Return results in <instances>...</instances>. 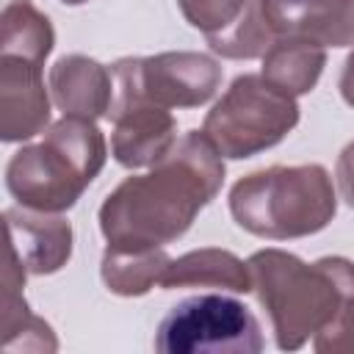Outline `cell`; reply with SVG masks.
<instances>
[{
	"label": "cell",
	"instance_id": "20",
	"mask_svg": "<svg viewBox=\"0 0 354 354\" xmlns=\"http://www.w3.org/2000/svg\"><path fill=\"white\" fill-rule=\"evenodd\" d=\"M177 3L188 25L202 30L205 36L227 30L246 8V0H177Z\"/></svg>",
	"mask_w": 354,
	"mask_h": 354
},
{
	"label": "cell",
	"instance_id": "23",
	"mask_svg": "<svg viewBox=\"0 0 354 354\" xmlns=\"http://www.w3.org/2000/svg\"><path fill=\"white\" fill-rule=\"evenodd\" d=\"M61 3H66V6H80V3H88V0H61Z\"/></svg>",
	"mask_w": 354,
	"mask_h": 354
},
{
	"label": "cell",
	"instance_id": "19",
	"mask_svg": "<svg viewBox=\"0 0 354 354\" xmlns=\"http://www.w3.org/2000/svg\"><path fill=\"white\" fill-rule=\"evenodd\" d=\"M207 44L213 53L224 58H263L266 50L274 44V39L260 17L257 0H246L243 14L227 30L207 36Z\"/></svg>",
	"mask_w": 354,
	"mask_h": 354
},
{
	"label": "cell",
	"instance_id": "8",
	"mask_svg": "<svg viewBox=\"0 0 354 354\" xmlns=\"http://www.w3.org/2000/svg\"><path fill=\"white\" fill-rule=\"evenodd\" d=\"M271 39H301L321 47L354 44V0H257Z\"/></svg>",
	"mask_w": 354,
	"mask_h": 354
},
{
	"label": "cell",
	"instance_id": "6",
	"mask_svg": "<svg viewBox=\"0 0 354 354\" xmlns=\"http://www.w3.org/2000/svg\"><path fill=\"white\" fill-rule=\"evenodd\" d=\"M263 346L257 318L224 293L183 299L155 332V351L160 354H257Z\"/></svg>",
	"mask_w": 354,
	"mask_h": 354
},
{
	"label": "cell",
	"instance_id": "18",
	"mask_svg": "<svg viewBox=\"0 0 354 354\" xmlns=\"http://www.w3.org/2000/svg\"><path fill=\"white\" fill-rule=\"evenodd\" d=\"M3 346L8 351H55L58 340L47 321L33 315L25 304L22 290H3V315H0Z\"/></svg>",
	"mask_w": 354,
	"mask_h": 354
},
{
	"label": "cell",
	"instance_id": "2",
	"mask_svg": "<svg viewBox=\"0 0 354 354\" xmlns=\"http://www.w3.org/2000/svg\"><path fill=\"white\" fill-rule=\"evenodd\" d=\"M105 158L108 144L94 119L61 116L39 144L11 155L6 188L28 210L64 213L102 171Z\"/></svg>",
	"mask_w": 354,
	"mask_h": 354
},
{
	"label": "cell",
	"instance_id": "22",
	"mask_svg": "<svg viewBox=\"0 0 354 354\" xmlns=\"http://www.w3.org/2000/svg\"><path fill=\"white\" fill-rule=\"evenodd\" d=\"M340 97L346 100V105L354 108V53L346 58L343 72H340Z\"/></svg>",
	"mask_w": 354,
	"mask_h": 354
},
{
	"label": "cell",
	"instance_id": "9",
	"mask_svg": "<svg viewBox=\"0 0 354 354\" xmlns=\"http://www.w3.org/2000/svg\"><path fill=\"white\" fill-rule=\"evenodd\" d=\"M41 66L22 55H0V138L28 141L50 122V97Z\"/></svg>",
	"mask_w": 354,
	"mask_h": 354
},
{
	"label": "cell",
	"instance_id": "16",
	"mask_svg": "<svg viewBox=\"0 0 354 354\" xmlns=\"http://www.w3.org/2000/svg\"><path fill=\"white\" fill-rule=\"evenodd\" d=\"M55 44L50 19L30 0H3L0 11V55H22L44 64Z\"/></svg>",
	"mask_w": 354,
	"mask_h": 354
},
{
	"label": "cell",
	"instance_id": "10",
	"mask_svg": "<svg viewBox=\"0 0 354 354\" xmlns=\"http://www.w3.org/2000/svg\"><path fill=\"white\" fill-rule=\"evenodd\" d=\"M108 119H113L111 152L124 169L155 166L177 141V122L169 108L147 100L113 105Z\"/></svg>",
	"mask_w": 354,
	"mask_h": 354
},
{
	"label": "cell",
	"instance_id": "12",
	"mask_svg": "<svg viewBox=\"0 0 354 354\" xmlns=\"http://www.w3.org/2000/svg\"><path fill=\"white\" fill-rule=\"evenodd\" d=\"M50 91L64 116L97 122L111 113L113 72L88 55H64L50 66Z\"/></svg>",
	"mask_w": 354,
	"mask_h": 354
},
{
	"label": "cell",
	"instance_id": "4",
	"mask_svg": "<svg viewBox=\"0 0 354 354\" xmlns=\"http://www.w3.org/2000/svg\"><path fill=\"white\" fill-rule=\"evenodd\" d=\"M252 290L268 310L277 346L282 351L301 348L337 313L340 288L324 260L307 266L290 252L260 249L249 260Z\"/></svg>",
	"mask_w": 354,
	"mask_h": 354
},
{
	"label": "cell",
	"instance_id": "14",
	"mask_svg": "<svg viewBox=\"0 0 354 354\" xmlns=\"http://www.w3.org/2000/svg\"><path fill=\"white\" fill-rule=\"evenodd\" d=\"M326 66V50L301 39H274L263 55V77L277 88L301 97L310 94Z\"/></svg>",
	"mask_w": 354,
	"mask_h": 354
},
{
	"label": "cell",
	"instance_id": "5",
	"mask_svg": "<svg viewBox=\"0 0 354 354\" xmlns=\"http://www.w3.org/2000/svg\"><path fill=\"white\" fill-rule=\"evenodd\" d=\"M299 122L296 97L263 75H238L221 100L207 111L202 133L221 158H252L279 144Z\"/></svg>",
	"mask_w": 354,
	"mask_h": 354
},
{
	"label": "cell",
	"instance_id": "17",
	"mask_svg": "<svg viewBox=\"0 0 354 354\" xmlns=\"http://www.w3.org/2000/svg\"><path fill=\"white\" fill-rule=\"evenodd\" d=\"M340 288L335 318L315 335L318 354H354V263L346 257H321Z\"/></svg>",
	"mask_w": 354,
	"mask_h": 354
},
{
	"label": "cell",
	"instance_id": "21",
	"mask_svg": "<svg viewBox=\"0 0 354 354\" xmlns=\"http://www.w3.org/2000/svg\"><path fill=\"white\" fill-rule=\"evenodd\" d=\"M335 177H337V188H340V196L346 199L348 207H354V141L343 147V152L337 155V169H335Z\"/></svg>",
	"mask_w": 354,
	"mask_h": 354
},
{
	"label": "cell",
	"instance_id": "3",
	"mask_svg": "<svg viewBox=\"0 0 354 354\" xmlns=\"http://www.w3.org/2000/svg\"><path fill=\"white\" fill-rule=\"evenodd\" d=\"M337 210L332 177L318 163L268 166L241 177L230 191V213L241 230L271 238L321 232Z\"/></svg>",
	"mask_w": 354,
	"mask_h": 354
},
{
	"label": "cell",
	"instance_id": "7",
	"mask_svg": "<svg viewBox=\"0 0 354 354\" xmlns=\"http://www.w3.org/2000/svg\"><path fill=\"white\" fill-rule=\"evenodd\" d=\"M111 108L133 100H147L163 108H199L221 83V66L210 55L191 50L158 53L149 58H122L111 66Z\"/></svg>",
	"mask_w": 354,
	"mask_h": 354
},
{
	"label": "cell",
	"instance_id": "1",
	"mask_svg": "<svg viewBox=\"0 0 354 354\" xmlns=\"http://www.w3.org/2000/svg\"><path fill=\"white\" fill-rule=\"evenodd\" d=\"M224 158L202 130H188L147 171L119 183L100 207L108 246L155 249L177 241L218 194Z\"/></svg>",
	"mask_w": 354,
	"mask_h": 354
},
{
	"label": "cell",
	"instance_id": "13",
	"mask_svg": "<svg viewBox=\"0 0 354 354\" xmlns=\"http://www.w3.org/2000/svg\"><path fill=\"white\" fill-rule=\"evenodd\" d=\"M160 288H221L230 293H249L252 271L249 263L227 249H194L177 260H169Z\"/></svg>",
	"mask_w": 354,
	"mask_h": 354
},
{
	"label": "cell",
	"instance_id": "11",
	"mask_svg": "<svg viewBox=\"0 0 354 354\" xmlns=\"http://www.w3.org/2000/svg\"><path fill=\"white\" fill-rule=\"evenodd\" d=\"M8 243L17 249L28 274H55L72 257V227L58 213L8 207Z\"/></svg>",
	"mask_w": 354,
	"mask_h": 354
},
{
	"label": "cell",
	"instance_id": "15",
	"mask_svg": "<svg viewBox=\"0 0 354 354\" xmlns=\"http://www.w3.org/2000/svg\"><path fill=\"white\" fill-rule=\"evenodd\" d=\"M169 254L163 246L155 249H119L108 246L100 263L102 282L116 296H144L155 285H160V277L169 266Z\"/></svg>",
	"mask_w": 354,
	"mask_h": 354
}]
</instances>
